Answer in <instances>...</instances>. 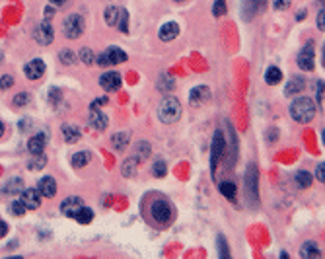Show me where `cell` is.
<instances>
[{
	"instance_id": "cell-25",
	"label": "cell",
	"mask_w": 325,
	"mask_h": 259,
	"mask_svg": "<svg viewBox=\"0 0 325 259\" xmlns=\"http://www.w3.org/2000/svg\"><path fill=\"white\" fill-rule=\"evenodd\" d=\"M111 143H113V148L115 150H125L127 148V143H129V135L127 133H117V135H113Z\"/></svg>"
},
{
	"instance_id": "cell-35",
	"label": "cell",
	"mask_w": 325,
	"mask_h": 259,
	"mask_svg": "<svg viewBox=\"0 0 325 259\" xmlns=\"http://www.w3.org/2000/svg\"><path fill=\"white\" fill-rule=\"evenodd\" d=\"M26 210H27V208L24 207V203H22V201H14V203L10 205V212H14L16 216H22V214H26Z\"/></svg>"
},
{
	"instance_id": "cell-5",
	"label": "cell",
	"mask_w": 325,
	"mask_h": 259,
	"mask_svg": "<svg viewBox=\"0 0 325 259\" xmlns=\"http://www.w3.org/2000/svg\"><path fill=\"white\" fill-rule=\"evenodd\" d=\"M298 68L300 70H304V72H310V70H314V64H316V55H314V45L312 43H308L300 55H298Z\"/></svg>"
},
{
	"instance_id": "cell-9",
	"label": "cell",
	"mask_w": 325,
	"mask_h": 259,
	"mask_svg": "<svg viewBox=\"0 0 325 259\" xmlns=\"http://www.w3.org/2000/svg\"><path fill=\"white\" fill-rule=\"evenodd\" d=\"M100 86L104 88V90H108V92H115V90H119L121 88V76H119V72H104L102 74V78H100Z\"/></svg>"
},
{
	"instance_id": "cell-39",
	"label": "cell",
	"mask_w": 325,
	"mask_h": 259,
	"mask_svg": "<svg viewBox=\"0 0 325 259\" xmlns=\"http://www.w3.org/2000/svg\"><path fill=\"white\" fill-rule=\"evenodd\" d=\"M218 248H220V258H228V256H230V250L226 248L224 236H218Z\"/></svg>"
},
{
	"instance_id": "cell-45",
	"label": "cell",
	"mask_w": 325,
	"mask_h": 259,
	"mask_svg": "<svg viewBox=\"0 0 325 259\" xmlns=\"http://www.w3.org/2000/svg\"><path fill=\"white\" fill-rule=\"evenodd\" d=\"M324 24H325V12L322 10V12L318 14V29H322V31H324V28H325Z\"/></svg>"
},
{
	"instance_id": "cell-20",
	"label": "cell",
	"mask_w": 325,
	"mask_h": 259,
	"mask_svg": "<svg viewBox=\"0 0 325 259\" xmlns=\"http://www.w3.org/2000/svg\"><path fill=\"white\" fill-rule=\"evenodd\" d=\"M209 98H211V92H209L207 86H199V88H195V90L191 92V104L193 105H199L201 102H205V100H209Z\"/></svg>"
},
{
	"instance_id": "cell-17",
	"label": "cell",
	"mask_w": 325,
	"mask_h": 259,
	"mask_svg": "<svg viewBox=\"0 0 325 259\" xmlns=\"http://www.w3.org/2000/svg\"><path fill=\"white\" fill-rule=\"evenodd\" d=\"M300 258L302 259H318V258H322V250L318 248L316 242H306V244L300 248Z\"/></svg>"
},
{
	"instance_id": "cell-14",
	"label": "cell",
	"mask_w": 325,
	"mask_h": 259,
	"mask_svg": "<svg viewBox=\"0 0 325 259\" xmlns=\"http://www.w3.org/2000/svg\"><path fill=\"white\" fill-rule=\"evenodd\" d=\"M158 35H160L162 41H173L179 35V26L175 22H167V24H163L162 28H160Z\"/></svg>"
},
{
	"instance_id": "cell-28",
	"label": "cell",
	"mask_w": 325,
	"mask_h": 259,
	"mask_svg": "<svg viewBox=\"0 0 325 259\" xmlns=\"http://www.w3.org/2000/svg\"><path fill=\"white\" fill-rule=\"evenodd\" d=\"M296 183H298V187H302V189H308L310 185H312V175L308 173V172H298L296 173Z\"/></svg>"
},
{
	"instance_id": "cell-4",
	"label": "cell",
	"mask_w": 325,
	"mask_h": 259,
	"mask_svg": "<svg viewBox=\"0 0 325 259\" xmlns=\"http://www.w3.org/2000/svg\"><path fill=\"white\" fill-rule=\"evenodd\" d=\"M62 29H64V35H66L68 39L80 37V35L84 33V18L78 16V14H70V16L64 20Z\"/></svg>"
},
{
	"instance_id": "cell-31",
	"label": "cell",
	"mask_w": 325,
	"mask_h": 259,
	"mask_svg": "<svg viewBox=\"0 0 325 259\" xmlns=\"http://www.w3.org/2000/svg\"><path fill=\"white\" fill-rule=\"evenodd\" d=\"M150 154V144L148 143H138L136 144V160H144Z\"/></svg>"
},
{
	"instance_id": "cell-52",
	"label": "cell",
	"mask_w": 325,
	"mask_h": 259,
	"mask_svg": "<svg viewBox=\"0 0 325 259\" xmlns=\"http://www.w3.org/2000/svg\"><path fill=\"white\" fill-rule=\"evenodd\" d=\"M0 60H2V55H0Z\"/></svg>"
},
{
	"instance_id": "cell-29",
	"label": "cell",
	"mask_w": 325,
	"mask_h": 259,
	"mask_svg": "<svg viewBox=\"0 0 325 259\" xmlns=\"http://www.w3.org/2000/svg\"><path fill=\"white\" fill-rule=\"evenodd\" d=\"M158 88H160L162 92H169V90H173V80H171V76H169V74H162V76H160V80H158Z\"/></svg>"
},
{
	"instance_id": "cell-49",
	"label": "cell",
	"mask_w": 325,
	"mask_h": 259,
	"mask_svg": "<svg viewBox=\"0 0 325 259\" xmlns=\"http://www.w3.org/2000/svg\"><path fill=\"white\" fill-rule=\"evenodd\" d=\"M45 16H47V18H51V16H53V10H51V8H47V12H45Z\"/></svg>"
},
{
	"instance_id": "cell-11",
	"label": "cell",
	"mask_w": 325,
	"mask_h": 259,
	"mask_svg": "<svg viewBox=\"0 0 325 259\" xmlns=\"http://www.w3.org/2000/svg\"><path fill=\"white\" fill-rule=\"evenodd\" d=\"M45 74V62L39 60V58H33L26 64V76L29 80H39L41 76Z\"/></svg>"
},
{
	"instance_id": "cell-51",
	"label": "cell",
	"mask_w": 325,
	"mask_h": 259,
	"mask_svg": "<svg viewBox=\"0 0 325 259\" xmlns=\"http://www.w3.org/2000/svg\"><path fill=\"white\" fill-rule=\"evenodd\" d=\"M175 2H185V0H175Z\"/></svg>"
},
{
	"instance_id": "cell-24",
	"label": "cell",
	"mask_w": 325,
	"mask_h": 259,
	"mask_svg": "<svg viewBox=\"0 0 325 259\" xmlns=\"http://www.w3.org/2000/svg\"><path fill=\"white\" fill-rule=\"evenodd\" d=\"M74 218L80 222V224H90L92 220H94V210L88 207H82L76 214H74Z\"/></svg>"
},
{
	"instance_id": "cell-48",
	"label": "cell",
	"mask_w": 325,
	"mask_h": 259,
	"mask_svg": "<svg viewBox=\"0 0 325 259\" xmlns=\"http://www.w3.org/2000/svg\"><path fill=\"white\" fill-rule=\"evenodd\" d=\"M49 2H51V4H54V6H62L66 0H49Z\"/></svg>"
},
{
	"instance_id": "cell-47",
	"label": "cell",
	"mask_w": 325,
	"mask_h": 259,
	"mask_svg": "<svg viewBox=\"0 0 325 259\" xmlns=\"http://www.w3.org/2000/svg\"><path fill=\"white\" fill-rule=\"evenodd\" d=\"M58 100H60V92H58V90H56V88H53V90H51V102H58Z\"/></svg>"
},
{
	"instance_id": "cell-3",
	"label": "cell",
	"mask_w": 325,
	"mask_h": 259,
	"mask_svg": "<svg viewBox=\"0 0 325 259\" xmlns=\"http://www.w3.org/2000/svg\"><path fill=\"white\" fill-rule=\"evenodd\" d=\"M158 117L162 123H175L181 117V104L177 98H165L158 107Z\"/></svg>"
},
{
	"instance_id": "cell-32",
	"label": "cell",
	"mask_w": 325,
	"mask_h": 259,
	"mask_svg": "<svg viewBox=\"0 0 325 259\" xmlns=\"http://www.w3.org/2000/svg\"><path fill=\"white\" fill-rule=\"evenodd\" d=\"M60 62L62 64H74L76 62V55L70 51V49H64V51H60Z\"/></svg>"
},
{
	"instance_id": "cell-41",
	"label": "cell",
	"mask_w": 325,
	"mask_h": 259,
	"mask_svg": "<svg viewBox=\"0 0 325 259\" xmlns=\"http://www.w3.org/2000/svg\"><path fill=\"white\" fill-rule=\"evenodd\" d=\"M292 0H274V10H286L290 8Z\"/></svg>"
},
{
	"instance_id": "cell-38",
	"label": "cell",
	"mask_w": 325,
	"mask_h": 259,
	"mask_svg": "<svg viewBox=\"0 0 325 259\" xmlns=\"http://www.w3.org/2000/svg\"><path fill=\"white\" fill-rule=\"evenodd\" d=\"M27 102H29V94H26V92H22V94H18L14 98V105L16 107H22V105H26Z\"/></svg>"
},
{
	"instance_id": "cell-7",
	"label": "cell",
	"mask_w": 325,
	"mask_h": 259,
	"mask_svg": "<svg viewBox=\"0 0 325 259\" xmlns=\"http://www.w3.org/2000/svg\"><path fill=\"white\" fill-rule=\"evenodd\" d=\"M222 150H224V135L217 131L215 137H213V154H211V170H213V175L217 172V164L222 156Z\"/></svg>"
},
{
	"instance_id": "cell-21",
	"label": "cell",
	"mask_w": 325,
	"mask_h": 259,
	"mask_svg": "<svg viewBox=\"0 0 325 259\" xmlns=\"http://www.w3.org/2000/svg\"><path fill=\"white\" fill-rule=\"evenodd\" d=\"M280 80H282V72H280V68H278V66H269L267 72H265V82H267L269 86H276Z\"/></svg>"
},
{
	"instance_id": "cell-6",
	"label": "cell",
	"mask_w": 325,
	"mask_h": 259,
	"mask_svg": "<svg viewBox=\"0 0 325 259\" xmlns=\"http://www.w3.org/2000/svg\"><path fill=\"white\" fill-rule=\"evenodd\" d=\"M33 37H35V41H37L39 45H51V41H53V37H54L53 28H51L47 22H43V24H39V26L35 28Z\"/></svg>"
},
{
	"instance_id": "cell-19",
	"label": "cell",
	"mask_w": 325,
	"mask_h": 259,
	"mask_svg": "<svg viewBox=\"0 0 325 259\" xmlns=\"http://www.w3.org/2000/svg\"><path fill=\"white\" fill-rule=\"evenodd\" d=\"M62 137L68 144H74V143L80 141V129L76 125H64L62 127Z\"/></svg>"
},
{
	"instance_id": "cell-13",
	"label": "cell",
	"mask_w": 325,
	"mask_h": 259,
	"mask_svg": "<svg viewBox=\"0 0 325 259\" xmlns=\"http://www.w3.org/2000/svg\"><path fill=\"white\" fill-rule=\"evenodd\" d=\"M90 125L96 131H106L108 129V117L102 111H98V107H92V111H90Z\"/></svg>"
},
{
	"instance_id": "cell-15",
	"label": "cell",
	"mask_w": 325,
	"mask_h": 259,
	"mask_svg": "<svg viewBox=\"0 0 325 259\" xmlns=\"http://www.w3.org/2000/svg\"><path fill=\"white\" fill-rule=\"evenodd\" d=\"M45 144H47V139H45L43 135H35V137H31V139L27 141V150H29L33 156L43 154Z\"/></svg>"
},
{
	"instance_id": "cell-26",
	"label": "cell",
	"mask_w": 325,
	"mask_h": 259,
	"mask_svg": "<svg viewBox=\"0 0 325 259\" xmlns=\"http://www.w3.org/2000/svg\"><path fill=\"white\" fill-rule=\"evenodd\" d=\"M136 158H129V160H125V164H123V175L125 177H135V173H136Z\"/></svg>"
},
{
	"instance_id": "cell-1",
	"label": "cell",
	"mask_w": 325,
	"mask_h": 259,
	"mask_svg": "<svg viewBox=\"0 0 325 259\" xmlns=\"http://www.w3.org/2000/svg\"><path fill=\"white\" fill-rule=\"evenodd\" d=\"M290 115L298 123H310L316 115V105L310 98H298L290 105Z\"/></svg>"
},
{
	"instance_id": "cell-33",
	"label": "cell",
	"mask_w": 325,
	"mask_h": 259,
	"mask_svg": "<svg viewBox=\"0 0 325 259\" xmlns=\"http://www.w3.org/2000/svg\"><path fill=\"white\" fill-rule=\"evenodd\" d=\"M117 14H119V8L117 6H109L108 10H106V22H108L109 26H115Z\"/></svg>"
},
{
	"instance_id": "cell-42",
	"label": "cell",
	"mask_w": 325,
	"mask_h": 259,
	"mask_svg": "<svg viewBox=\"0 0 325 259\" xmlns=\"http://www.w3.org/2000/svg\"><path fill=\"white\" fill-rule=\"evenodd\" d=\"M316 177H318V181H325V164H318V168H316Z\"/></svg>"
},
{
	"instance_id": "cell-2",
	"label": "cell",
	"mask_w": 325,
	"mask_h": 259,
	"mask_svg": "<svg viewBox=\"0 0 325 259\" xmlns=\"http://www.w3.org/2000/svg\"><path fill=\"white\" fill-rule=\"evenodd\" d=\"M150 214L152 218L158 222V224H169L173 220V214H175V208L173 205L167 201V199H156L152 205H150Z\"/></svg>"
},
{
	"instance_id": "cell-46",
	"label": "cell",
	"mask_w": 325,
	"mask_h": 259,
	"mask_svg": "<svg viewBox=\"0 0 325 259\" xmlns=\"http://www.w3.org/2000/svg\"><path fill=\"white\" fill-rule=\"evenodd\" d=\"M8 234V224L4 220H0V238H4Z\"/></svg>"
},
{
	"instance_id": "cell-27",
	"label": "cell",
	"mask_w": 325,
	"mask_h": 259,
	"mask_svg": "<svg viewBox=\"0 0 325 259\" xmlns=\"http://www.w3.org/2000/svg\"><path fill=\"white\" fill-rule=\"evenodd\" d=\"M70 162H72L74 168H84L90 162V154L88 152H76V154L70 158Z\"/></svg>"
},
{
	"instance_id": "cell-40",
	"label": "cell",
	"mask_w": 325,
	"mask_h": 259,
	"mask_svg": "<svg viewBox=\"0 0 325 259\" xmlns=\"http://www.w3.org/2000/svg\"><path fill=\"white\" fill-rule=\"evenodd\" d=\"M12 84H14V78H12L10 74H4V76H0V90H8Z\"/></svg>"
},
{
	"instance_id": "cell-50",
	"label": "cell",
	"mask_w": 325,
	"mask_h": 259,
	"mask_svg": "<svg viewBox=\"0 0 325 259\" xmlns=\"http://www.w3.org/2000/svg\"><path fill=\"white\" fill-rule=\"evenodd\" d=\"M2 135H4V123L0 121V137H2Z\"/></svg>"
},
{
	"instance_id": "cell-16",
	"label": "cell",
	"mask_w": 325,
	"mask_h": 259,
	"mask_svg": "<svg viewBox=\"0 0 325 259\" xmlns=\"http://www.w3.org/2000/svg\"><path fill=\"white\" fill-rule=\"evenodd\" d=\"M304 88H306V80H304L302 76H292V78L288 80V84H286L284 94H286V96H296V94H300Z\"/></svg>"
},
{
	"instance_id": "cell-22",
	"label": "cell",
	"mask_w": 325,
	"mask_h": 259,
	"mask_svg": "<svg viewBox=\"0 0 325 259\" xmlns=\"http://www.w3.org/2000/svg\"><path fill=\"white\" fill-rule=\"evenodd\" d=\"M220 193H222L226 199L234 201L236 195H238V187H236L234 181H222V183H220Z\"/></svg>"
},
{
	"instance_id": "cell-8",
	"label": "cell",
	"mask_w": 325,
	"mask_h": 259,
	"mask_svg": "<svg viewBox=\"0 0 325 259\" xmlns=\"http://www.w3.org/2000/svg\"><path fill=\"white\" fill-rule=\"evenodd\" d=\"M20 201L26 208H37L41 205V193L37 189H22Z\"/></svg>"
},
{
	"instance_id": "cell-34",
	"label": "cell",
	"mask_w": 325,
	"mask_h": 259,
	"mask_svg": "<svg viewBox=\"0 0 325 259\" xmlns=\"http://www.w3.org/2000/svg\"><path fill=\"white\" fill-rule=\"evenodd\" d=\"M45 156L37 154V158H33L31 162H29V170H41V168H45Z\"/></svg>"
},
{
	"instance_id": "cell-12",
	"label": "cell",
	"mask_w": 325,
	"mask_h": 259,
	"mask_svg": "<svg viewBox=\"0 0 325 259\" xmlns=\"http://www.w3.org/2000/svg\"><path fill=\"white\" fill-rule=\"evenodd\" d=\"M37 191H39L43 197H54V195H56V181H54L51 175L41 177L39 183H37Z\"/></svg>"
},
{
	"instance_id": "cell-30",
	"label": "cell",
	"mask_w": 325,
	"mask_h": 259,
	"mask_svg": "<svg viewBox=\"0 0 325 259\" xmlns=\"http://www.w3.org/2000/svg\"><path fill=\"white\" fill-rule=\"evenodd\" d=\"M165 173H167V166H165V162H162V160L154 162V166H152V175H154V177H163Z\"/></svg>"
},
{
	"instance_id": "cell-44",
	"label": "cell",
	"mask_w": 325,
	"mask_h": 259,
	"mask_svg": "<svg viewBox=\"0 0 325 259\" xmlns=\"http://www.w3.org/2000/svg\"><path fill=\"white\" fill-rule=\"evenodd\" d=\"M318 105L324 107V80L318 84Z\"/></svg>"
},
{
	"instance_id": "cell-23",
	"label": "cell",
	"mask_w": 325,
	"mask_h": 259,
	"mask_svg": "<svg viewBox=\"0 0 325 259\" xmlns=\"http://www.w3.org/2000/svg\"><path fill=\"white\" fill-rule=\"evenodd\" d=\"M115 28H119L123 33L129 31V14L125 8H119V14H117V20H115Z\"/></svg>"
},
{
	"instance_id": "cell-43",
	"label": "cell",
	"mask_w": 325,
	"mask_h": 259,
	"mask_svg": "<svg viewBox=\"0 0 325 259\" xmlns=\"http://www.w3.org/2000/svg\"><path fill=\"white\" fill-rule=\"evenodd\" d=\"M226 12V4H224V0H217V4H215V14L217 16H222Z\"/></svg>"
},
{
	"instance_id": "cell-37",
	"label": "cell",
	"mask_w": 325,
	"mask_h": 259,
	"mask_svg": "<svg viewBox=\"0 0 325 259\" xmlns=\"http://www.w3.org/2000/svg\"><path fill=\"white\" fill-rule=\"evenodd\" d=\"M80 60H82L84 64H92V62H94V53L84 47V49L80 51Z\"/></svg>"
},
{
	"instance_id": "cell-10",
	"label": "cell",
	"mask_w": 325,
	"mask_h": 259,
	"mask_svg": "<svg viewBox=\"0 0 325 259\" xmlns=\"http://www.w3.org/2000/svg\"><path fill=\"white\" fill-rule=\"evenodd\" d=\"M82 207H84V203H82L80 197H68V199L62 201L60 212H62L64 216H68V218H74V214H76Z\"/></svg>"
},
{
	"instance_id": "cell-36",
	"label": "cell",
	"mask_w": 325,
	"mask_h": 259,
	"mask_svg": "<svg viewBox=\"0 0 325 259\" xmlns=\"http://www.w3.org/2000/svg\"><path fill=\"white\" fill-rule=\"evenodd\" d=\"M6 189H8L10 193H18V191H22V189H24V183H22V179H18V177H16V179H12V181L8 183V187H6Z\"/></svg>"
},
{
	"instance_id": "cell-18",
	"label": "cell",
	"mask_w": 325,
	"mask_h": 259,
	"mask_svg": "<svg viewBox=\"0 0 325 259\" xmlns=\"http://www.w3.org/2000/svg\"><path fill=\"white\" fill-rule=\"evenodd\" d=\"M104 57L108 58L109 64H119V62H125L127 60V53L119 47H109L108 51L104 53Z\"/></svg>"
}]
</instances>
